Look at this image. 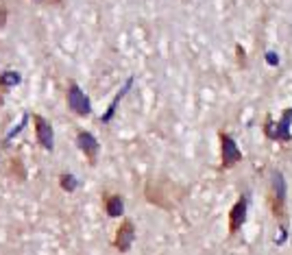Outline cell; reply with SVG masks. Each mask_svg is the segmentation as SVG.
I'll return each instance as SVG.
<instances>
[{"mask_svg": "<svg viewBox=\"0 0 292 255\" xmlns=\"http://www.w3.org/2000/svg\"><path fill=\"white\" fill-rule=\"evenodd\" d=\"M268 201H271L273 216L281 222L286 218V177H283L279 170L273 173V192H271V196H268Z\"/></svg>", "mask_w": 292, "mask_h": 255, "instance_id": "6da1fadb", "label": "cell"}, {"mask_svg": "<svg viewBox=\"0 0 292 255\" xmlns=\"http://www.w3.org/2000/svg\"><path fill=\"white\" fill-rule=\"evenodd\" d=\"M290 125H292V107L281 114V120L279 122H273L271 118L266 120L264 125V133L268 140H290L292 133H290Z\"/></svg>", "mask_w": 292, "mask_h": 255, "instance_id": "7a4b0ae2", "label": "cell"}, {"mask_svg": "<svg viewBox=\"0 0 292 255\" xmlns=\"http://www.w3.org/2000/svg\"><path fill=\"white\" fill-rule=\"evenodd\" d=\"M218 137H220V146H222V161H220V168H222V170H229V168L236 166L238 161L242 159V153H240V149H238L236 140H233V137H229L225 131H220Z\"/></svg>", "mask_w": 292, "mask_h": 255, "instance_id": "3957f363", "label": "cell"}, {"mask_svg": "<svg viewBox=\"0 0 292 255\" xmlns=\"http://www.w3.org/2000/svg\"><path fill=\"white\" fill-rule=\"evenodd\" d=\"M249 214V194H240V199L233 203L231 212H229V234H236L244 227Z\"/></svg>", "mask_w": 292, "mask_h": 255, "instance_id": "277c9868", "label": "cell"}, {"mask_svg": "<svg viewBox=\"0 0 292 255\" xmlns=\"http://www.w3.org/2000/svg\"><path fill=\"white\" fill-rule=\"evenodd\" d=\"M68 107H70L76 116H90L92 114L90 98L85 96V92H83L76 83H70V88H68Z\"/></svg>", "mask_w": 292, "mask_h": 255, "instance_id": "5b68a950", "label": "cell"}, {"mask_svg": "<svg viewBox=\"0 0 292 255\" xmlns=\"http://www.w3.org/2000/svg\"><path fill=\"white\" fill-rule=\"evenodd\" d=\"M133 238H135V225L131 220H122V225L116 231V238H113V246L120 253H127L133 244Z\"/></svg>", "mask_w": 292, "mask_h": 255, "instance_id": "8992f818", "label": "cell"}, {"mask_svg": "<svg viewBox=\"0 0 292 255\" xmlns=\"http://www.w3.org/2000/svg\"><path fill=\"white\" fill-rule=\"evenodd\" d=\"M76 146L83 151V155L87 157L90 164H94L96 157H98V140L87 131H76Z\"/></svg>", "mask_w": 292, "mask_h": 255, "instance_id": "52a82bcc", "label": "cell"}, {"mask_svg": "<svg viewBox=\"0 0 292 255\" xmlns=\"http://www.w3.org/2000/svg\"><path fill=\"white\" fill-rule=\"evenodd\" d=\"M35 133H37V142H40L46 151L55 149V133H52L50 122L42 118V116H35Z\"/></svg>", "mask_w": 292, "mask_h": 255, "instance_id": "ba28073f", "label": "cell"}, {"mask_svg": "<svg viewBox=\"0 0 292 255\" xmlns=\"http://www.w3.org/2000/svg\"><path fill=\"white\" fill-rule=\"evenodd\" d=\"M105 212L111 216V218H118V216L125 214V203H122V196L111 194L105 199Z\"/></svg>", "mask_w": 292, "mask_h": 255, "instance_id": "9c48e42d", "label": "cell"}, {"mask_svg": "<svg viewBox=\"0 0 292 255\" xmlns=\"http://www.w3.org/2000/svg\"><path fill=\"white\" fill-rule=\"evenodd\" d=\"M131 85H133V76H131V79H129V81L125 83V88H122V90L118 92V94H116V98H113V103L109 105V109H107V111H105V116H103V122H109V120L113 118V114H116V107L120 105V100H122V96H125V94H127V92H129V90H131Z\"/></svg>", "mask_w": 292, "mask_h": 255, "instance_id": "30bf717a", "label": "cell"}, {"mask_svg": "<svg viewBox=\"0 0 292 255\" xmlns=\"http://www.w3.org/2000/svg\"><path fill=\"white\" fill-rule=\"evenodd\" d=\"M59 185L66 192H72V190H76V185H79V179H76L74 175H70V173H64L59 177Z\"/></svg>", "mask_w": 292, "mask_h": 255, "instance_id": "8fae6325", "label": "cell"}, {"mask_svg": "<svg viewBox=\"0 0 292 255\" xmlns=\"http://www.w3.org/2000/svg\"><path fill=\"white\" fill-rule=\"evenodd\" d=\"M18 81H20L18 72H5L3 76H0V83H3V85H15Z\"/></svg>", "mask_w": 292, "mask_h": 255, "instance_id": "7c38bea8", "label": "cell"}, {"mask_svg": "<svg viewBox=\"0 0 292 255\" xmlns=\"http://www.w3.org/2000/svg\"><path fill=\"white\" fill-rule=\"evenodd\" d=\"M266 61H271V66H277L279 64V57L275 52H266Z\"/></svg>", "mask_w": 292, "mask_h": 255, "instance_id": "4fadbf2b", "label": "cell"}, {"mask_svg": "<svg viewBox=\"0 0 292 255\" xmlns=\"http://www.w3.org/2000/svg\"><path fill=\"white\" fill-rule=\"evenodd\" d=\"M5 20H7V11H5V9H0V26L5 24Z\"/></svg>", "mask_w": 292, "mask_h": 255, "instance_id": "5bb4252c", "label": "cell"}, {"mask_svg": "<svg viewBox=\"0 0 292 255\" xmlns=\"http://www.w3.org/2000/svg\"><path fill=\"white\" fill-rule=\"evenodd\" d=\"M50 3H59V0H50Z\"/></svg>", "mask_w": 292, "mask_h": 255, "instance_id": "9a60e30c", "label": "cell"}]
</instances>
